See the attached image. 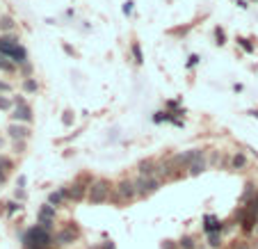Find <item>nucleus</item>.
Masks as SVG:
<instances>
[{
    "label": "nucleus",
    "mask_w": 258,
    "mask_h": 249,
    "mask_svg": "<svg viewBox=\"0 0 258 249\" xmlns=\"http://www.w3.org/2000/svg\"><path fill=\"white\" fill-rule=\"evenodd\" d=\"M0 55H5L14 64H27V51L19 44L16 37H0Z\"/></svg>",
    "instance_id": "nucleus-1"
},
{
    "label": "nucleus",
    "mask_w": 258,
    "mask_h": 249,
    "mask_svg": "<svg viewBox=\"0 0 258 249\" xmlns=\"http://www.w3.org/2000/svg\"><path fill=\"white\" fill-rule=\"evenodd\" d=\"M53 245V236H51V231L41 229L39 224L32 226V229H27L23 233V247L26 249H48Z\"/></svg>",
    "instance_id": "nucleus-2"
},
{
    "label": "nucleus",
    "mask_w": 258,
    "mask_h": 249,
    "mask_svg": "<svg viewBox=\"0 0 258 249\" xmlns=\"http://www.w3.org/2000/svg\"><path fill=\"white\" fill-rule=\"evenodd\" d=\"M107 197H110V183L107 181L99 178V181H94L89 185V201L92 203H103L107 201Z\"/></svg>",
    "instance_id": "nucleus-3"
},
{
    "label": "nucleus",
    "mask_w": 258,
    "mask_h": 249,
    "mask_svg": "<svg viewBox=\"0 0 258 249\" xmlns=\"http://www.w3.org/2000/svg\"><path fill=\"white\" fill-rule=\"evenodd\" d=\"M135 188H137L139 197H149V194H153V192L160 188V181L153 176H139L137 181H135Z\"/></svg>",
    "instance_id": "nucleus-4"
},
{
    "label": "nucleus",
    "mask_w": 258,
    "mask_h": 249,
    "mask_svg": "<svg viewBox=\"0 0 258 249\" xmlns=\"http://www.w3.org/2000/svg\"><path fill=\"white\" fill-rule=\"evenodd\" d=\"M80 231L76 229V226H66V229L57 231L55 233V245H60V247H66V245H73L76 240H78Z\"/></svg>",
    "instance_id": "nucleus-5"
},
{
    "label": "nucleus",
    "mask_w": 258,
    "mask_h": 249,
    "mask_svg": "<svg viewBox=\"0 0 258 249\" xmlns=\"http://www.w3.org/2000/svg\"><path fill=\"white\" fill-rule=\"evenodd\" d=\"M12 119L14 121H32V108L23 99H16V108L12 112Z\"/></svg>",
    "instance_id": "nucleus-6"
},
{
    "label": "nucleus",
    "mask_w": 258,
    "mask_h": 249,
    "mask_svg": "<svg viewBox=\"0 0 258 249\" xmlns=\"http://www.w3.org/2000/svg\"><path fill=\"white\" fill-rule=\"evenodd\" d=\"M201 158H204V151L201 149H190V151H185V153L176 156L169 165H192V163H197V160H201Z\"/></svg>",
    "instance_id": "nucleus-7"
},
{
    "label": "nucleus",
    "mask_w": 258,
    "mask_h": 249,
    "mask_svg": "<svg viewBox=\"0 0 258 249\" xmlns=\"http://www.w3.org/2000/svg\"><path fill=\"white\" fill-rule=\"evenodd\" d=\"M117 194H119V199H124V201H130V199L137 197V188H135L132 181H121V183L117 185Z\"/></svg>",
    "instance_id": "nucleus-8"
},
{
    "label": "nucleus",
    "mask_w": 258,
    "mask_h": 249,
    "mask_svg": "<svg viewBox=\"0 0 258 249\" xmlns=\"http://www.w3.org/2000/svg\"><path fill=\"white\" fill-rule=\"evenodd\" d=\"M204 229H206V233H222L224 224L219 222L215 215H206L204 217Z\"/></svg>",
    "instance_id": "nucleus-9"
},
{
    "label": "nucleus",
    "mask_w": 258,
    "mask_h": 249,
    "mask_svg": "<svg viewBox=\"0 0 258 249\" xmlns=\"http://www.w3.org/2000/svg\"><path fill=\"white\" fill-rule=\"evenodd\" d=\"M7 133H9V138H12V139H26L27 135H30V131H27L26 126H16V124L9 126Z\"/></svg>",
    "instance_id": "nucleus-10"
},
{
    "label": "nucleus",
    "mask_w": 258,
    "mask_h": 249,
    "mask_svg": "<svg viewBox=\"0 0 258 249\" xmlns=\"http://www.w3.org/2000/svg\"><path fill=\"white\" fill-rule=\"evenodd\" d=\"M64 192H66V197H69V199H73V201H80V199L85 197L87 188H85L82 183H76V185L71 188V190H66V188H64Z\"/></svg>",
    "instance_id": "nucleus-11"
},
{
    "label": "nucleus",
    "mask_w": 258,
    "mask_h": 249,
    "mask_svg": "<svg viewBox=\"0 0 258 249\" xmlns=\"http://www.w3.org/2000/svg\"><path fill=\"white\" fill-rule=\"evenodd\" d=\"M64 197H66V192H64V188H62V190H57V192H51V194H48V203H51L53 208H57V206H62V201H64Z\"/></svg>",
    "instance_id": "nucleus-12"
},
{
    "label": "nucleus",
    "mask_w": 258,
    "mask_h": 249,
    "mask_svg": "<svg viewBox=\"0 0 258 249\" xmlns=\"http://www.w3.org/2000/svg\"><path fill=\"white\" fill-rule=\"evenodd\" d=\"M231 167H233V169H245V167H247V156L242 153V151H238V153L233 156Z\"/></svg>",
    "instance_id": "nucleus-13"
},
{
    "label": "nucleus",
    "mask_w": 258,
    "mask_h": 249,
    "mask_svg": "<svg viewBox=\"0 0 258 249\" xmlns=\"http://www.w3.org/2000/svg\"><path fill=\"white\" fill-rule=\"evenodd\" d=\"M153 171H155V163H153V160L139 163V174H142V176H153Z\"/></svg>",
    "instance_id": "nucleus-14"
},
{
    "label": "nucleus",
    "mask_w": 258,
    "mask_h": 249,
    "mask_svg": "<svg viewBox=\"0 0 258 249\" xmlns=\"http://www.w3.org/2000/svg\"><path fill=\"white\" fill-rule=\"evenodd\" d=\"M14 26H16V23H14L12 16H0V30H2V32H12Z\"/></svg>",
    "instance_id": "nucleus-15"
},
{
    "label": "nucleus",
    "mask_w": 258,
    "mask_h": 249,
    "mask_svg": "<svg viewBox=\"0 0 258 249\" xmlns=\"http://www.w3.org/2000/svg\"><path fill=\"white\" fill-rule=\"evenodd\" d=\"M14 69H16V64H14L9 57H5V55H0V71H7V73H12Z\"/></svg>",
    "instance_id": "nucleus-16"
},
{
    "label": "nucleus",
    "mask_w": 258,
    "mask_h": 249,
    "mask_svg": "<svg viewBox=\"0 0 258 249\" xmlns=\"http://www.w3.org/2000/svg\"><path fill=\"white\" fill-rule=\"evenodd\" d=\"M39 220H55V208L51 203H46V206L39 210Z\"/></svg>",
    "instance_id": "nucleus-17"
},
{
    "label": "nucleus",
    "mask_w": 258,
    "mask_h": 249,
    "mask_svg": "<svg viewBox=\"0 0 258 249\" xmlns=\"http://www.w3.org/2000/svg\"><path fill=\"white\" fill-rule=\"evenodd\" d=\"M204 169H206V160H204V158L190 165V174H192V176H199V174H201Z\"/></svg>",
    "instance_id": "nucleus-18"
},
{
    "label": "nucleus",
    "mask_w": 258,
    "mask_h": 249,
    "mask_svg": "<svg viewBox=\"0 0 258 249\" xmlns=\"http://www.w3.org/2000/svg\"><path fill=\"white\" fill-rule=\"evenodd\" d=\"M208 245H210L212 249H219V245H222V236H219V233H208Z\"/></svg>",
    "instance_id": "nucleus-19"
},
{
    "label": "nucleus",
    "mask_w": 258,
    "mask_h": 249,
    "mask_svg": "<svg viewBox=\"0 0 258 249\" xmlns=\"http://www.w3.org/2000/svg\"><path fill=\"white\" fill-rule=\"evenodd\" d=\"M130 48H132V55H135V62H137V64H142V62H144V55H142V48H139V44L135 41Z\"/></svg>",
    "instance_id": "nucleus-20"
},
{
    "label": "nucleus",
    "mask_w": 258,
    "mask_h": 249,
    "mask_svg": "<svg viewBox=\"0 0 258 249\" xmlns=\"http://www.w3.org/2000/svg\"><path fill=\"white\" fill-rule=\"evenodd\" d=\"M153 121H155V124H160V121H174V117L169 112H158V114L153 117Z\"/></svg>",
    "instance_id": "nucleus-21"
},
{
    "label": "nucleus",
    "mask_w": 258,
    "mask_h": 249,
    "mask_svg": "<svg viewBox=\"0 0 258 249\" xmlns=\"http://www.w3.org/2000/svg\"><path fill=\"white\" fill-rule=\"evenodd\" d=\"M179 247L181 249H194V240L190 236H185V238H181V243H179Z\"/></svg>",
    "instance_id": "nucleus-22"
},
{
    "label": "nucleus",
    "mask_w": 258,
    "mask_h": 249,
    "mask_svg": "<svg viewBox=\"0 0 258 249\" xmlns=\"http://www.w3.org/2000/svg\"><path fill=\"white\" fill-rule=\"evenodd\" d=\"M23 89H26V92H30V94H32V92H37V83H34L32 78H27L26 83H23Z\"/></svg>",
    "instance_id": "nucleus-23"
},
{
    "label": "nucleus",
    "mask_w": 258,
    "mask_h": 249,
    "mask_svg": "<svg viewBox=\"0 0 258 249\" xmlns=\"http://www.w3.org/2000/svg\"><path fill=\"white\" fill-rule=\"evenodd\" d=\"M215 37H217V44L222 46V44H226V34L222 28H215Z\"/></svg>",
    "instance_id": "nucleus-24"
},
{
    "label": "nucleus",
    "mask_w": 258,
    "mask_h": 249,
    "mask_svg": "<svg viewBox=\"0 0 258 249\" xmlns=\"http://www.w3.org/2000/svg\"><path fill=\"white\" fill-rule=\"evenodd\" d=\"M53 224H55V220H39V226L41 229H46V231L53 229Z\"/></svg>",
    "instance_id": "nucleus-25"
},
{
    "label": "nucleus",
    "mask_w": 258,
    "mask_h": 249,
    "mask_svg": "<svg viewBox=\"0 0 258 249\" xmlns=\"http://www.w3.org/2000/svg\"><path fill=\"white\" fill-rule=\"evenodd\" d=\"M9 108H12V101L7 96H0V110H9Z\"/></svg>",
    "instance_id": "nucleus-26"
},
{
    "label": "nucleus",
    "mask_w": 258,
    "mask_h": 249,
    "mask_svg": "<svg viewBox=\"0 0 258 249\" xmlns=\"http://www.w3.org/2000/svg\"><path fill=\"white\" fill-rule=\"evenodd\" d=\"M238 44H240V46H242V48H245L247 53H254V46H252V44H249V41H247V39H242V37H240V39H238Z\"/></svg>",
    "instance_id": "nucleus-27"
},
{
    "label": "nucleus",
    "mask_w": 258,
    "mask_h": 249,
    "mask_svg": "<svg viewBox=\"0 0 258 249\" xmlns=\"http://www.w3.org/2000/svg\"><path fill=\"white\" fill-rule=\"evenodd\" d=\"M16 210H21V203H7V213H9V215H14V213H16Z\"/></svg>",
    "instance_id": "nucleus-28"
},
{
    "label": "nucleus",
    "mask_w": 258,
    "mask_h": 249,
    "mask_svg": "<svg viewBox=\"0 0 258 249\" xmlns=\"http://www.w3.org/2000/svg\"><path fill=\"white\" fill-rule=\"evenodd\" d=\"M62 124H64V126H71V124H73L71 112H64V117H62Z\"/></svg>",
    "instance_id": "nucleus-29"
},
{
    "label": "nucleus",
    "mask_w": 258,
    "mask_h": 249,
    "mask_svg": "<svg viewBox=\"0 0 258 249\" xmlns=\"http://www.w3.org/2000/svg\"><path fill=\"white\" fill-rule=\"evenodd\" d=\"M124 14H126V16H130V14H132V0L124 2Z\"/></svg>",
    "instance_id": "nucleus-30"
},
{
    "label": "nucleus",
    "mask_w": 258,
    "mask_h": 249,
    "mask_svg": "<svg viewBox=\"0 0 258 249\" xmlns=\"http://www.w3.org/2000/svg\"><path fill=\"white\" fill-rule=\"evenodd\" d=\"M199 62V55H190V59H187V66H194Z\"/></svg>",
    "instance_id": "nucleus-31"
},
{
    "label": "nucleus",
    "mask_w": 258,
    "mask_h": 249,
    "mask_svg": "<svg viewBox=\"0 0 258 249\" xmlns=\"http://www.w3.org/2000/svg\"><path fill=\"white\" fill-rule=\"evenodd\" d=\"M231 249H249V245H247V243H235Z\"/></svg>",
    "instance_id": "nucleus-32"
},
{
    "label": "nucleus",
    "mask_w": 258,
    "mask_h": 249,
    "mask_svg": "<svg viewBox=\"0 0 258 249\" xmlns=\"http://www.w3.org/2000/svg\"><path fill=\"white\" fill-rule=\"evenodd\" d=\"M0 92H9V85H7V83H0Z\"/></svg>",
    "instance_id": "nucleus-33"
},
{
    "label": "nucleus",
    "mask_w": 258,
    "mask_h": 249,
    "mask_svg": "<svg viewBox=\"0 0 258 249\" xmlns=\"http://www.w3.org/2000/svg\"><path fill=\"white\" fill-rule=\"evenodd\" d=\"M101 249H114V243H103V247Z\"/></svg>",
    "instance_id": "nucleus-34"
},
{
    "label": "nucleus",
    "mask_w": 258,
    "mask_h": 249,
    "mask_svg": "<svg viewBox=\"0 0 258 249\" xmlns=\"http://www.w3.org/2000/svg\"><path fill=\"white\" fill-rule=\"evenodd\" d=\"M0 183H5V169H0Z\"/></svg>",
    "instance_id": "nucleus-35"
},
{
    "label": "nucleus",
    "mask_w": 258,
    "mask_h": 249,
    "mask_svg": "<svg viewBox=\"0 0 258 249\" xmlns=\"http://www.w3.org/2000/svg\"><path fill=\"white\" fill-rule=\"evenodd\" d=\"M235 2H238V5L242 7V9H245V7H247V2H245V0H235Z\"/></svg>",
    "instance_id": "nucleus-36"
},
{
    "label": "nucleus",
    "mask_w": 258,
    "mask_h": 249,
    "mask_svg": "<svg viewBox=\"0 0 258 249\" xmlns=\"http://www.w3.org/2000/svg\"><path fill=\"white\" fill-rule=\"evenodd\" d=\"M162 249H174V245L172 243H165V245H162Z\"/></svg>",
    "instance_id": "nucleus-37"
},
{
    "label": "nucleus",
    "mask_w": 258,
    "mask_h": 249,
    "mask_svg": "<svg viewBox=\"0 0 258 249\" xmlns=\"http://www.w3.org/2000/svg\"><path fill=\"white\" fill-rule=\"evenodd\" d=\"M256 233H258V224H256Z\"/></svg>",
    "instance_id": "nucleus-38"
},
{
    "label": "nucleus",
    "mask_w": 258,
    "mask_h": 249,
    "mask_svg": "<svg viewBox=\"0 0 258 249\" xmlns=\"http://www.w3.org/2000/svg\"><path fill=\"white\" fill-rule=\"evenodd\" d=\"M0 144H2V142H0Z\"/></svg>",
    "instance_id": "nucleus-39"
}]
</instances>
